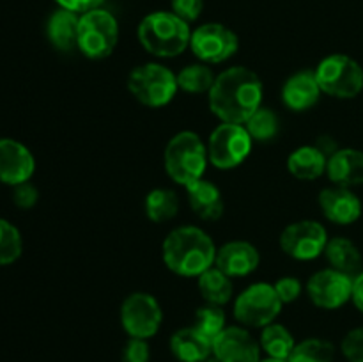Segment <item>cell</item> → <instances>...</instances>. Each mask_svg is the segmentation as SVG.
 I'll return each instance as SVG.
<instances>
[{"instance_id": "cell-3", "label": "cell", "mask_w": 363, "mask_h": 362, "mask_svg": "<svg viewBox=\"0 0 363 362\" xmlns=\"http://www.w3.org/2000/svg\"><path fill=\"white\" fill-rule=\"evenodd\" d=\"M138 41L145 52L155 57H177L190 46V23L172 11H156L147 14L138 25Z\"/></svg>"}, {"instance_id": "cell-28", "label": "cell", "mask_w": 363, "mask_h": 362, "mask_svg": "<svg viewBox=\"0 0 363 362\" xmlns=\"http://www.w3.org/2000/svg\"><path fill=\"white\" fill-rule=\"evenodd\" d=\"M176 77L179 89H183L184 92H190V94H204V92H209L216 80L211 67L204 62L190 64V66L183 67Z\"/></svg>"}, {"instance_id": "cell-13", "label": "cell", "mask_w": 363, "mask_h": 362, "mask_svg": "<svg viewBox=\"0 0 363 362\" xmlns=\"http://www.w3.org/2000/svg\"><path fill=\"white\" fill-rule=\"evenodd\" d=\"M353 283L354 277L346 275L335 268L319 270L307 283L308 298L318 307L333 311V309L342 307L351 300Z\"/></svg>"}, {"instance_id": "cell-24", "label": "cell", "mask_w": 363, "mask_h": 362, "mask_svg": "<svg viewBox=\"0 0 363 362\" xmlns=\"http://www.w3.org/2000/svg\"><path fill=\"white\" fill-rule=\"evenodd\" d=\"M328 158L315 146H301L287 158V169L296 180L312 181L326 172Z\"/></svg>"}, {"instance_id": "cell-40", "label": "cell", "mask_w": 363, "mask_h": 362, "mask_svg": "<svg viewBox=\"0 0 363 362\" xmlns=\"http://www.w3.org/2000/svg\"><path fill=\"white\" fill-rule=\"evenodd\" d=\"M351 300H353L354 307H357L363 314V272H360L357 277H354L353 297H351Z\"/></svg>"}, {"instance_id": "cell-4", "label": "cell", "mask_w": 363, "mask_h": 362, "mask_svg": "<svg viewBox=\"0 0 363 362\" xmlns=\"http://www.w3.org/2000/svg\"><path fill=\"white\" fill-rule=\"evenodd\" d=\"M163 163L174 183L188 187L204 176L209 163L208 146L194 131H179L167 144Z\"/></svg>"}, {"instance_id": "cell-21", "label": "cell", "mask_w": 363, "mask_h": 362, "mask_svg": "<svg viewBox=\"0 0 363 362\" xmlns=\"http://www.w3.org/2000/svg\"><path fill=\"white\" fill-rule=\"evenodd\" d=\"M188 202H190L191 212L202 220H218L223 215V197L215 183L208 180L194 181L186 187Z\"/></svg>"}, {"instance_id": "cell-16", "label": "cell", "mask_w": 363, "mask_h": 362, "mask_svg": "<svg viewBox=\"0 0 363 362\" xmlns=\"http://www.w3.org/2000/svg\"><path fill=\"white\" fill-rule=\"evenodd\" d=\"M319 208L333 224L350 226L362 216V201L351 188L330 187L319 194Z\"/></svg>"}, {"instance_id": "cell-6", "label": "cell", "mask_w": 363, "mask_h": 362, "mask_svg": "<svg viewBox=\"0 0 363 362\" xmlns=\"http://www.w3.org/2000/svg\"><path fill=\"white\" fill-rule=\"evenodd\" d=\"M314 73L321 91L332 98L351 99L363 91V67L346 53L325 57Z\"/></svg>"}, {"instance_id": "cell-8", "label": "cell", "mask_w": 363, "mask_h": 362, "mask_svg": "<svg viewBox=\"0 0 363 362\" xmlns=\"http://www.w3.org/2000/svg\"><path fill=\"white\" fill-rule=\"evenodd\" d=\"M282 305L272 284H252L234 302V318L247 329H264L275 322Z\"/></svg>"}, {"instance_id": "cell-29", "label": "cell", "mask_w": 363, "mask_h": 362, "mask_svg": "<svg viewBox=\"0 0 363 362\" xmlns=\"http://www.w3.org/2000/svg\"><path fill=\"white\" fill-rule=\"evenodd\" d=\"M243 126L247 128L252 141L268 142L273 141V138L279 135L280 121L279 116H277L272 109H268V106H259V109L248 117V121Z\"/></svg>"}, {"instance_id": "cell-23", "label": "cell", "mask_w": 363, "mask_h": 362, "mask_svg": "<svg viewBox=\"0 0 363 362\" xmlns=\"http://www.w3.org/2000/svg\"><path fill=\"white\" fill-rule=\"evenodd\" d=\"M325 256L328 259L330 266L346 275L357 277L363 272V258L362 252L350 238L335 236L328 240L325 248Z\"/></svg>"}, {"instance_id": "cell-19", "label": "cell", "mask_w": 363, "mask_h": 362, "mask_svg": "<svg viewBox=\"0 0 363 362\" xmlns=\"http://www.w3.org/2000/svg\"><path fill=\"white\" fill-rule=\"evenodd\" d=\"M326 174L335 187H360L363 185V151L354 148H340L328 158Z\"/></svg>"}, {"instance_id": "cell-10", "label": "cell", "mask_w": 363, "mask_h": 362, "mask_svg": "<svg viewBox=\"0 0 363 362\" xmlns=\"http://www.w3.org/2000/svg\"><path fill=\"white\" fill-rule=\"evenodd\" d=\"M162 322L163 312L160 302L144 291L128 295L121 305V325L130 337L149 339L158 334Z\"/></svg>"}, {"instance_id": "cell-39", "label": "cell", "mask_w": 363, "mask_h": 362, "mask_svg": "<svg viewBox=\"0 0 363 362\" xmlns=\"http://www.w3.org/2000/svg\"><path fill=\"white\" fill-rule=\"evenodd\" d=\"M315 148H318L326 158H330L333 153H337L340 149L339 144H337V141L332 137V135H321V137L318 138V142H315Z\"/></svg>"}, {"instance_id": "cell-36", "label": "cell", "mask_w": 363, "mask_h": 362, "mask_svg": "<svg viewBox=\"0 0 363 362\" xmlns=\"http://www.w3.org/2000/svg\"><path fill=\"white\" fill-rule=\"evenodd\" d=\"M277 295L282 300V304H291V302L298 300L301 295V283L296 279V277H280L275 284Z\"/></svg>"}, {"instance_id": "cell-12", "label": "cell", "mask_w": 363, "mask_h": 362, "mask_svg": "<svg viewBox=\"0 0 363 362\" xmlns=\"http://www.w3.org/2000/svg\"><path fill=\"white\" fill-rule=\"evenodd\" d=\"M190 48L204 64H220L240 48L236 32L222 23H204L191 32Z\"/></svg>"}, {"instance_id": "cell-14", "label": "cell", "mask_w": 363, "mask_h": 362, "mask_svg": "<svg viewBox=\"0 0 363 362\" xmlns=\"http://www.w3.org/2000/svg\"><path fill=\"white\" fill-rule=\"evenodd\" d=\"M261 351L247 327H225L213 341V355L220 362H259Z\"/></svg>"}, {"instance_id": "cell-35", "label": "cell", "mask_w": 363, "mask_h": 362, "mask_svg": "<svg viewBox=\"0 0 363 362\" xmlns=\"http://www.w3.org/2000/svg\"><path fill=\"white\" fill-rule=\"evenodd\" d=\"M170 7L176 16H179L186 23H191L201 16L204 9V0H170Z\"/></svg>"}, {"instance_id": "cell-34", "label": "cell", "mask_w": 363, "mask_h": 362, "mask_svg": "<svg viewBox=\"0 0 363 362\" xmlns=\"http://www.w3.org/2000/svg\"><path fill=\"white\" fill-rule=\"evenodd\" d=\"M121 358H123V362H149V358H151V348H149L147 339L130 337V341L124 344Z\"/></svg>"}, {"instance_id": "cell-15", "label": "cell", "mask_w": 363, "mask_h": 362, "mask_svg": "<svg viewBox=\"0 0 363 362\" xmlns=\"http://www.w3.org/2000/svg\"><path fill=\"white\" fill-rule=\"evenodd\" d=\"M35 160L30 149L14 138H0V181L11 187L30 181Z\"/></svg>"}, {"instance_id": "cell-17", "label": "cell", "mask_w": 363, "mask_h": 362, "mask_svg": "<svg viewBox=\"0 0 363 362\" xmlns=\"http://www.w3.org/2000/svg\"><path fill=\"white\" fill-rule=\"evenodd\" d=\"M261 263L259 251L252 243L234 240L216 248L215 265L227 277H247L257 270Z\"/></svg>"}, {"instance_id": "cell-20", "label": "cell", "mask_w": 363, "mask_h": 362, "mask_svg": "<svg viewBox=\"0 0 363 362\" xmlns=\"http://www.w3.org/2000/svg\"><path fill=\"white\" fill-rule=\"evenodd\" d=\"M170 351L179 362H202L213 355V341L194 325L184 327L170 337Z\"/></svg>"}, {"instance_id": "cell-41", "label": "cell", "mask_w": 363, "mask_h": 362, "mask_svg": "<svg viewBox=\"0 0 363 362\" xmlns=\"http://www.w3.org/2000/svg\"><path fill=\"white\" fill-rule=\"evenodd\" d=\"M259 362H287V361H279V358H261Z\"/></svg>"}, {"instance_id": "cell-1", "label": "cell", "mask_w": 363, "mask_h": 362, "mask_svg": "<svg viewBox=\"0 0 363 362\" xmlns=\"http://www.w3.org/2000/svg\"><path fill=\"white\" fill-rule=\"evenodd\" d=\"M208 94L209 109L222 123L245 124L262 106V82L255 71L233 66L216 77Z\"/></svg>"}, {"instance_id": "cell-27", "label": "cell", "mask_w": 363, "mask_h": 362, "mask_svg": "<svg viewBox=\"0 0 363 362\" xmlns=\"http://www.w3.org/2000/svg\"><path fill=\"white\" fill-rule=\"evenodd\" d=\"M179 212V197L170 188H155L145 197V215L151 222L162 224L172 220Z\"/></svg>"}, {"instance_id": "cell-31", "label": "cell", "mask_w": 363, "mask_h": 362, "mask_svg": "<svg viewBox=\"0 0 363 362\" xmlns=\"http://www.w3.org/2000/svg\"><path fill=\"white\" fill-rule=\"evenodd\" d=\"M194 327L199 332L204 334L206 337L215 341V337L225 329V312H223L222 305L208 304L206 302V305H202V307L195 311Z\"/></svg>"}, {"instance_id": "cell-9", "label": "cell", "mask_w": 363, "mask_h": 362, "mask_svg": "<svg viewBox=\"0 0 363 362\" xmlns=\"http://www.w3.org/2000/svg\"><path fill=\"white\" fill-rule=\"evenodd\" d=\"M252 142L254 141L243 124H218L208 141L209 163L220 170L234 169L248 158Z\"/></svg>"}, {"instance_id": "cell-26", "label": "cell", "mask_w": 363, "mask_h": 362, "mask_svg": "<svg viewBox=\"0 0 363 362\" xmlns=\"http://www.w3.org/2000/svg\"><path fill=\"white\" fill-rule=\"evenodd\" d=\"M259 344H261V350L264 351L269 358L287 361L291 351L296 346V341H294L293 334H291L286 327L273 322L262 329Z\"/></svg>"}, {"instance_id": "cell-32", "label": "cell", "mask_w": 363, "mask_h": 362, "mask_svg": "<svg viewBox=\"0 0 363 362\" xmlns=\"http://www.w3.org/2000/svg\"><path fill=\"white\" fill-rule=\"evenodd\" d=\"M23 252V240L16 226L0 219V266L13 265Z\"/></svg>"}, {"instance_id": "cell-37", "label": "cell", "mask_w": 363, "mask_h": 362, "mask_svg": "<svg viewBox=\"0 0 363 362\" xmlns=\"http://www.w3.org/2000/svg\"><path fill=\"white\" fill-rule=\"evenodd\" d=\"M13 188H14L13 201L18 208L30 209L32 206L38 202L39 192H38V188L30 183V181H25V183L16 185V187H13Z\"/></svg>"}, {"instance_id": "cell-18", "label": "cell", "mask_w": 363, "mask_h": 362, "mask_svg": "<svg viewBox=\"0 0 363 362\" xmlns=\"http://www.w3.org/2000/svg\"><path fill=\"white\" fill-rule=\"evenodd\" d=\"M321 94L323 91L314 71H298L287 78L282 87L284 105L294 112H305L312 109L319 102Z\"/></svg>"}, {"instance_id": "cell-7", "label": "cell", "mask_w": 363, "mask_h": 362, "mask_svg": "<svg viewBox=\"0 0 363 362\" xmlns=\"http://www.w3.org/2000/svg\"><path fill=\"white\" fill-rule=\"evenodd\" d=\"M119 41V23L106 9H92L80 14L78 25V50L92 60L106 59Z\"/></svg>"}, {"instance_id": "cell-2", "label": "cell", "mask_w": 363, "mask_h": 362, "mask_svg": "<svg viewBox=\"0 0 363 362\" xmlns=\"http://www.w3.org/2000/svg\"><path fill=\"white\" fill-rule=\"evenodd\" d=\"M163 263L170 272L181 277H199L215 265L216 247L211 236L201 227H176L162 245Z\"/></svg>"}, {"instance_id": "cell-42", "label": "cell", "mask_w": 363, "mask_h": 362, "mask_svg": "<svg viewBox=\"0 0 363 362\" xmlns=\"http://www.w3.org/2000/svg\"><path fill=\"white\" fill-rule=\"evenodd\" d=\"M202 362H220V361L215 357V355H209V357L206 358V361H202Z\"/></svg>"}, {"instance_id": "cell-11", "label": "cell", "mask_w": 363, "mask_h": 362, "mask_svg": "<svg viewBox=\"0 0 363 362\" xmlns=\"http://www.w3.org/2000/svg\"><path fill=\"white\" fill-rule=\"evenodd\" d=\"M328 233L318 220H298L289 224L280 234V247L289 258L311 261L325 252Z\"/></svg>"}, {"instance_id": "cell-38", "label": "cell", "mask_w": 363, "mask_h": 362, "mask_svg": "<svg viewBox=\"0 0 363 362\" xmlns=\"http://www.w3.org/2000/svg\"><path fill=\"white\" fill-rule=\"evenodd\" d=\"M55 2L59 4L62 9L73 11V13L77 14H84L87 13V11L101 7V4L105 2V0H55Z\"/></svg>"}, {"instance_id": "cell-22", "label": "cell", "mask_w": 363, "mask_h": 362, "mask_svg": "<svg viewBox=\"0 0 363 362\" xmlns=\"http://www.w3.org/2000/svg\"><path fill=\"white\" fill-rule=\"evenodd\" d=\"M78 25H80V14L62 7L57 9L46 23V38L50 45L59 52H73L74 48H78Z\"/></svg>"}, {"instance_id": "cell-25", "label": "cell", "mask_w": 363, "mask_h": 362, "mask_svg": "<svg viewBox=\"0 0 363 362\" xmlns=\"http://www.w3.org/2000/svg\"><path fill=\"white\" fill-rule=\"evenodd\" d=\"M199 291H201L202 298H204L208 304L215 305H223L233 298L234 287L230 283V277H227L222 270H218L216 266L206 270L204 273L199 275L197 280Z\"/></svg>"}, {"instance_id": "cell-33", "label": "cell", "mask_w": 363, "mask_h": 362, "mask_svg": "<svg viewBox=\"0 0 363 362\" xmlns=\"http://www.w3.org/2000/svg\"><path fill=\"white\" fill-rule=\"evenodd\" d=\"M340 351L347 362H363V327L350 330L344 336Z\"/></svg>"}, {"instance_id": "cell-5", "label": "cell", "mask_w": 363, "mask_h": 362, "mask_svg": "<svg viewBox=\"0 0 363 362\" xmlns=\"http://www.w3.org/2000/svg\"><path fill=\"white\" fill-rule=\"evenodd\" d=\"M126 84L133 98L151 109L169 105L179 91L176 75L163 64L156 62L142 64L131 70Z\"/></svg>"}, {"instance_id": "cell-30", "label": "cell", "mask_w": 363, "mask_h": 362, "mask_svg": "<svg viewBox=\"0 0 363 362\" xmlns=\"http://www.w3.org/2000/svg\"><path fill=\"white\" fill-rule=\"evenodd\" d=\"M335 346L333 343L319 337H311L296 343L287 362H333Z\"/></svg>"}]
</instances>
